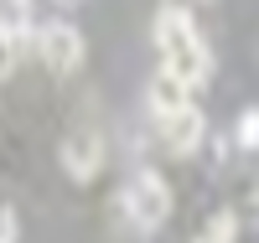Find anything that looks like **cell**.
<instances>
[{"instance_id": "6da1fadb", "label": "cell", "mask_w": 259, "mask_h": 243, "mask_svg": "<svg viewBox=\"0 0 259 243\" xmlns=\"http://www.w3.org/2000/svg\"><path fill=\"white\" fill-rule=\"evenodd\" d=\"M156 47H161V73H171L182 88H197L212 73V52L197 31L187 6H161L156 11Z\"/></svg>"}, {"instance_id": "7a4b0ae2", "label": "cell", "mask_w": 259, "mask_h": 243, "mask_svg": "<svg viewBox=\"0 0 259 243\" xmlns=\"http://www.w3.org/2000/svg\"><path fill=\"white\" fill-rule=\"evenodd\" d=\"M124 217L135 228H161L166 217H171V191H166V181L156 171H135L130 176V186H124Z\"/></svg>"}, {"instance_id": "3957f363", "label": "cell", "mask_w": 259, "mask_h": 243, "mask_svg": "<svg viewBox=\"0 0 259 243\" xmlns=\"http://www.w3.org/2000/svg\"><path fill=\"white\" fill-rule=\"evenodd\" d=\"M31 41H36V52H41V62H47L52 73H73L83 62V31L73 21H52V26L31 31Z\"/></svg>"}, {"instance_id": "277c9868", "label": "cell", "mask_w": 259, "mask_h": 243, "mask_svg": "<svg viewBox=\"0 0 259 243\" xmlns=\"http://www.w3.org/2000/svg\"><path fill=\"white\" fill-rule=\"evenodd\" d=\"M104 166V140L94 129H83V135H68L62 140V171L73 176V181H94Z\"/></svg>"}, {"instance_id": "5b68a950", "label": "cell", "mask_w": 259, "mask_h": 243, "mask_svg": "<svg viewBox=\"0 0 259 243\" xmlns=\"http://www.w3.org/2000/svg\"><path fill=\"white\" fill-rule=\"evenodd\" d=\"M161 124V140L171 145V156H192V150L202 145V114H197V104L192 109H182V114H166V119H156Z\"/></svg>"}, {"instance_id": "8992f818", "label": "cell", "mask_w": 259, "mask_h": 243, "mask_svg": "<svg viewBox=\"0 0 259 243\" xmlns=\"http://www.w3.org/2000/svg\"><path fill=\"white\" fill-rule=\"evenodd\" d=\"M150 109H156V119L182 114V109H192V88H182L171 73H156L150 78Z\"/></svg>"}, {"instance_id": "52a82bcc", "label": "cell", "mask_w": 259, "mask_h": 243, "mask_svg": "<svg viewBox=\"0 0 259 243\" xmlns=\"http://www.w3.org/2000/svg\"><path fill=\"white\" fill-rule=\"evenodd\" d=\"M0 36H11L16 47L31 36V0H0Z\"/></svg>"}, {"instance_id": "ba28073f", "label": "cell", "mask_w": 259, "mask_h": 243, "mask_svg": "<svg viewBox=\"0 0 259 243\" xmlns=\"http://www.w3.org/2000/svg\"><path fill=\"white\" fill-rule=\"evenodd\" d=\"M233 233H239V217H233V212L223 207V212H212L207 223H202L197 243H233Z\"/></svg>"}, {"instance_id": "9c48e42d", "label": "cell", "mask_w": 259, "mask_h": 243, "mask_svg": "<svg viewBox=\"0 0 259 243\" xmlns=\"http://www.w3.org/2000/svg\"><path fill=\"white\" fill-rule=\"evenodd\" d=\"M16 57H21V47H16L11 36H0V78H11V73H16Z\"/></svg>"}, {"instance_id": "30bf717a", "label": "cell", "mask_w": 259, "mask_h": 243, "mask_svg": "<svg viewBox=\"0 0 259 243\" xmlns=\"http://www.w3.org/2000/svg\"><path fill=\"white\" fill-rule=\"evenodd\" d=\"M239 145H259V109L239 119Z\"/></svg>"}, {"instance_id": "8fae6325", "label": "cell", "mask_w": 259, "mask_h": 243, "mask_svg": "<svg viewBox=\"0 0 259 243\" xmlns=\"http://www.w3.org/2000/svg\"><path fill=\"white\" fill-rule=\"evenodd\" d=\"M0 243H16V212L0 202Z\"/></svg>"}]
</instances>
